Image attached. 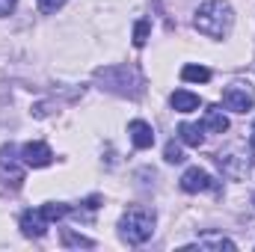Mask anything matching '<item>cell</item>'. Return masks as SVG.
Returning a JSON list of instances; mask_svg holds the SVG:
<instances>
[{
    "instance_id": "1",
    "label": "cell",
    "mask_w": 255,
    "mask_h": 252,
    "mask_svg": "<svg viewBox=\"0 0 255 252\" xmlns=\"http://www.w3.org/2000/svg\"><path fill=\"white\" fill-rule=\"evenodd\" d=\"M232 24H235V12L226 0H205L193 15V27L208 39H226L232 33Z\"/></svg>"
},
{
    "instance_id": "2",
    "label": "cell",
    "mask_w": 255,
    "mask_h": 252,
    "mask_svg": "<svg viewBox=\"0 0 255 252\" xmlns=\"http://www.w3.org/2000/svg\"><path fill=\"white\" fill-rule=\"evenodd\" d=\"M119 235L122 241L130 247H139L145 244L151 235H154V211L151 208H142V205H133L128 208L119 220Z\"/></svg>"
},
{
    "instance_id": "3",
    "label": "cell",
    "mask_w": 255,
    "mask_h": 252,
    "mask_svg": "<svg viewBox=\"0 0 255 252\" xmlns=\"http://www.w3.org/2000/svg\"><path fill=\"white\" fill-rule=\"evenodd\" d=\"M255 104V89L244 80H235L223 89V107L232 113H250Z\"/></svg>"
},
{
    "instance_id": "4",
    "label": "cell",
    "mask_w": 255,
    "mask_h": 252,
    "mask_svg": "<svg viewBox=\"0 0 255 252\" xmlns=\"http://www.w3.org/2000/svg\"><path fill=\"white\" fill-rule=\"evenodd\" d=\"M21 163H24V160H21ZM21 163H18L12 145H3V148H0V175H3L6 184L21 187V181H24V169H21Z\"/></svg>"
},
{
    "instance_id": "5",
    "label": "cell",
    "mask_w": 255,
    "mask_h": 252,
    "mask_svg": "<svg viewBox=\"0 0 255 252\" xmlns=\"http://www.w3.org/2000/svg\"><path fill=\"white\" fill-rule=\"evenodd\" d=\"M21 160L24 166H33V169H42L54 160V151L45 145V142H24L21 145Z\"/></svg>"
},
{
    "instance_id": "6",
    "label": "cell",
    "mask_w": 255,
    "mask_h": 252,
    "mask_svg": "<svg viewBox=\"0 0 255 252\" xmlns=\"http://www.w3.org/2000/svg\"><path fill=\"white\" fill-rule=\"evenodd\" d=\"M181 190H184V193H205V190H217V181H214L205 169L190 166V169L181 175Z\"/></svg>"
},
{
    "instance_id": "7",
    "label": "cell",
    "mask_w": 255,
    "mask_h": 252,
    "mask_svg": "<svg viewBox=\"0 0 255 252\" xmlns=\"http://www.w3.org/2000/svg\"><path fill=\"white\" fill-rule=\"evenodd\" d=\"M48 220L42 217V211L36 208V211H24L21 214V232L27 235V238H42L45 232H48Z\"/></svg>"
},
{
    "instance_id": "8",
    "label": "cell",
    "mask_w": 255,
    "mask_h": 252,
    "mask_svg": "<svg viewBox=\"0 0 255 252\" xmlns=\"http://www.w3.org/2000/svg\"><path fill=\"white\" fill-rule=\"evenodd\" d=\"M128 133H130V142L136 148H151L154 145V130H151L148 122H142V119H133L128 125Z\"/></svg>"
},
{
    "instance_id": "9",
    "label": "cell",
    "mask_w": 255,
    "mask_h": 252,
    "mask_svg": "<svg viewBox=\"0 0 255 252\" xmlns=\"http://www.w3.org/2000/svg\"><path fill=\"white\" fill-rule=\"evenodd\" d=\"M184 250H217V252H223V250H235V241H229V238H223V235H202L196 244H190V247H184Z\"/></svg>"
},
{
    "instance_id": "10",
    "label": "cell",
    "mask_w": 255,
    "mask_h": 252,
    "mask_svg": "<svg viewBox=\"0 0 255 252\" xmlns=\"http://www.w3.org/2000/svg\"><path fill=\"white\" fill-rule=\"evenodd\" d=\"M169 104H172L178 113H193V110L202 107V98L193 95V92H187V89H175V92L169 95Z\"/></svg>"
},
{
    "instance_id": "11",
    "label": "cell",
    "mask_w": 255,
    "mask_h": 252,
    "mask_svg": "<svg viewBox=\"0 0 255 252\" xmlns=\"http://www.w3.org/2000/svg\"><path fill=\"white\" fill-rule=\"evenodd\" d=\"M205 127L202 125H190V122H181L178 125V139L184 142V145H190V148H199L202 142H205V133H202Z\"/></svg>"
},
{
    "instance_id": "12",
    "label": "cell",
    "mask_w": 255,
    "mask_h": 252,
    "mask_svg": "<svg viewBox=\"0 0 255 252\" xmlns=\"http://www.w3.org/2000/svg\"><path fill=\"white\" fill-rule=\"evenodd\" d=\"M205 127L214 130V133H226V130H229V116H226L220 107H208V113H205Z\"/></svg>"
},
{
    "instance_id": "13",
    "label": "cell",
    "mask_w": 255,
    "mask_h": 252,
    "mask_svg": "<svg viewBox=\"0 0 255 252\" xmlns=\"http://www.w3.org/2000/svg\"><path fill=\"white\" fill-rule=\"evenodd\" d=\"M181 77L187 83H208L211 80V68H205V65H184L181 68Z\"/></svg>"
},
{
    "instance_id": "14",
    "label": "cell",
    "mask_w": 255,
    "mask_h": 252,
    "mask_svg": "<svg viewBox=\"0 0 255 252\" xmlns=\"http://www.w3.org/2000/svg\"><path fill=\"white\" fill-rule=\"evenodd\" d=\"M39 211H42V217H45L48 223H57V220H63L71 208H68L65 202H48V205H42Z\"/></svg>"
},
{
    "instance_id": "15",
    "label": "cell",
    "mask_w": 255,
    "mask_h": 252,
    "mask_svg": "<svg viewBox=\"0 0 255 252\" xmlns=\"http://www.w3.org/2000/svg\"><path fill=\"white\" fill-rule=\"evenodd\" d=\"M148 33H151V24L148 21H136V27H133V45L142 48L148 42Z\"/></svg>"
},
{
    "instance_id": "16",
    "label": "cell",
    "mask_w": 255,
    "mask_h": 252,
    "mask_svg": "<svg viewBox=\"0 0 255 252\" xmlns=\"http://www.w3.org/2000/svg\"><path fill=\"white\" fill-rule=\"evenodd\" d=\"M63 247H95L89 238H83V235H74V232H63Z\"/></svg>"
},
{
    "instance_id": "17",
    "label": "cell",
    "mask_w": 255,
    "mask_h": 252,
    "mask_svg": "<svg viewBox=\"0 0 255 252\" xmlns=\"http://www.w3.org/2000/svg\"><path fill=\"white\" fill-rule=\"evenodd\" d=\"M163 157H166V163H184V151H181L175 142H169V145H166Z\"/></svg>"
},
{
    "instance_id": "18",
    "label": "cell",
    "mask_w": 255,
    "mask_h": 252,
    "mask_svg": "<svg viewBox=\"0 0 255 252\" xmlns=\"http://www.w3.org/2000/svg\"><path fill=\"white\" fill-rule=\"evenodd\" d=\"M68 0H39V12H45V15H54V12H60Z\"/></svg>"
},
{
    "instance_id": "19",
    "label": "cell",
    "mask_w": 255,
    "mask_h": 252,
    "mask_svg": "<svg viewBox=\"0 0 255 252\" xmlns=\"http://www.w3.org/2000/svg\"><path fill=\"white\" fill-rule=\"evenodd\" d=\"M12 12H15V0H0V18H6Z\"/></svg>"
},
{
    "instance_id": "20",
    "label": "cell",
    "mask_w": 255,
    "mask_h": 252,
    "mask_svg": "<svg viewBox=\"0 0 255 252\" xmlns=\"http://www.w3.org/2000/svg\"><path fill=\"white\" fill-rule=\"evenodd\" d=\"M253 154H255V127H253Z\"/></svg>"
}]
</instances>
